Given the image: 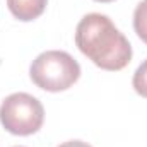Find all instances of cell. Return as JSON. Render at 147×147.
<instances>
[{
    "instance_id": "6da1fadb",
    "label": "cell",
    "mask_w": 147,
    "mask_h": 147,
    "mask_svg": "<svg viewBox=\"0 0 147 147\" xmlns=\"http://www.w3.org/2000/svg\"><path fill=\"white\" fill-rule=\"evenodd\" d=\"M77 48L99 69L121 70L132 60V46L108 16L91 12L75 29Z\"/></svg>"
},
{
    "instance_id": "7a4b0ae2",
    "label": "cell",
    "mask_w": 147,
    "mask_h": 147,
    "mask_svg": "<svg viewBox=\"0 0 147 147\" xmlns=\"http://www.w3.org/2000/svg\"><path fill=\"white\" fill-rule=\"evenodd\" d=\"M31 80L39 89L58 92L65 91L80 77V65L70 53L50 50L38 55L29 69Z\"/></svg>"
},
{
    "instance_id": "3957f363",
    "label": "cell",
    "mask_w": 147,
    "mask_h": 147,
    "mask_svg": "<svg viewBox=\"0 0 147 147\" xmlns=\"http://www.w3.org/2000/svg\"><path fill=\"white\" fill-rule=\"evenodd\" d=\"M45 120L43 105L28 92H14L0 105V121L14 135H31L41 128Z\"/></svg>"
},
{
    "instance_id": "277c9868",
    "label": "cell",
    "mask_w": 147,
    "mask_h": 147,
    "mask_svg": "<svg viewBox=\"0 0 147 147\" xmlns=\"http://www.w3.org/2000/svg\"><path fill=\"white\" fill-rule=\"evenodd\" d=\"M48 0H7L9 10L19 21H33L39 17L46 9Z\"/></svg>"
},
{
    "instance_id": "5b68a950",
    "label": "cell",
    "mask_w": 147,
    "mask_h": 147,
    "mask_svg": "<svg viewBox=\"0 0 147 147\" xmlns=\"http://www.w3.org/2000/svg\"><path fill=\"white\" fill-rule=\"evenodd\" d=\"M134 29L137 36L147 43V0H142L134 12Z\"/></svg>"
},
{
    "instance_id": "8992f818",
    "label": "cell",
    "mask_w": 147,
    "mask_h": 147,
    "mask_svg": "<svg viewBox=\"0 0 147 147\" xmlns=\"http://www.w3.org/2000/svg\"><path fill=\"white\" fill-rule=\"evenodd\" d=\"M132 84L137 94H140L142 98H147V60H144L139 65V69L135 70Z\"/></svg>"
},
{
    "instance_id": "52a82bcc",
    "label": "cell",
    "mask_w": 147,
    "mask_h": 147,
    "mask_svg": "<svg viewBox=\"0 0 147 147\" xmlns=\"http://www.w3.org/2000/svg\"><path fill=\"white\" fill-rule=\"evenodd\" d=\"M58 147H92L87 142H82V140H69V142H63Z\"/></svg>"
},
{
    "instance_id": "ba28073f",
    "label": "cell",
    "mask_w": 147,
    "mask_h": 147,
    "mask_svg": "<svg viewBox=\"0 0 147 147\" xmlns=\"http://www.w3.org/2000/svg\"><path fill=\"white\" fill-rule=\"evenodd\" d=\"M96 2H103V3H108V2H113V0H96Z\"/></svg>"
},
{
    "instance_id": "9c48e42d",
    "label": "cell",
    "mask_w": 147,
    "mask_h": 147,
    "mask_svg": "<svg viewBox=\"0 0 147 147\" xmlns=\"http://www.w3.org/2000/svg\"><path fill=\"white\" fill-rule=\"evenodd\" d=\"M16 147H22V146H16Z\"/></svg>"
}]
</instances>
